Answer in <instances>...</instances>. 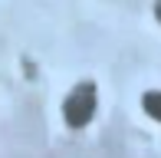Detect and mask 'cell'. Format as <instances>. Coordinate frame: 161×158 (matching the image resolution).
Listing matches in <instances>:
<instances>
[{"label": "cell", "instance_id": "1", "mask_svg": "<svg viewBox=\"0 0 161 158\" xmlns=\"http://www.w3.org/2000/svg\"><path fill=\"white\" fill-rule=\"evenodd\" d=\"M92 116H96V86L79 82L63 102V119L69 128H86L92 122Z\"/></svg>", "mask_w": 161, "mask_h": 158}, {"label": "cell", "instance_id": "2", "mask_svg": "<svg viewBox=\"0 0 161 158\" xmlns=\"http://www.w3.org/2000/svg\"><path fill=\"white\" fill-rule=\"evenodd\" d=\"M142 109L148 112L155 122H161V92H158V89H151V92H145V96H142Z\"/></svg>", "mask_w": 161, "mask_h": 158}, {"label": "cell", "instance_id": "3", "mask_svg": "<svg viewBox=\"0 0 161 158\" xmlns=\"http://www.w3.org/2000/svg\"><path fill=\"white\" fill-rule=\"evenodd\" d=\"M155 17H158V23H161V0L155 3Z\"/></svg>", "mask_w": 161, "mask_h": 158}]
</instances>
